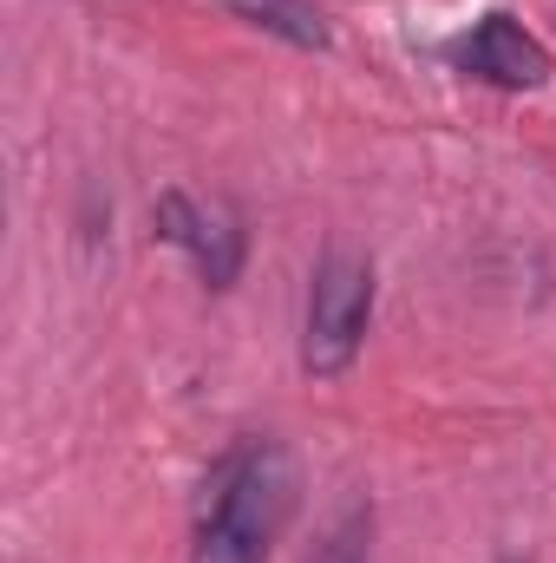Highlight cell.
Returning <instances> with one entry per match:
<instances>
[{"label": "cell", "instance_id": "1", "mask_svg": "<svg viewBox=\"0 0 556 563\" xmlns=\"http://www.w3.org/2000/svg\"><path fill=\"white\" fill-rule=\"evenodd\" d=\"M294 511V459L281 439H243L216 459L190 563H269Z\"/></svg>", "mask_w": 556, "mask_h": 563}, {"label": "cell", "instance_id": "2", "mask_svg": "<svg viewBox=\"0 0 556 563\" xmlns=\"http://www.w3.org/2000/svg\"><path fill=\"white\" fill-rule=\"evenodd\" d=\"M374 321V263L360 250H327L308 276V308H301V374L341 380L360 361Z\"/></svg>", "mask_w": 556, "mask_h": 563}, {"label": "cell", "instance_id": "3", "mask_svg": "<svg viewBox=\"0 0 556 563\" xmlns=\"http://www.w3.org/2000/svg\"><path fill=\"white\" fill-rule=\"evenodd\" d=\"M151 223H157V236H164L170 250L190 256V269L210 282V288H230V282L243 276L249 230H243V217H236L230 203H203V197H190V190H164V197L151 203Z\"/></svg>", "mask_w": 556, "mask_h": 563}, {"label": "cell", "instance_id": "4", "mask_svg": "<svg viewBox=\"0 0 556 563\" xmlns=\"http://www.w3.org/2000/svg\"><path fill=\"white\" fill-rule=\"evenodd\" d=\"M452 66L498 86V92H537L551 79V53L537 33H524L511 13H485L458 46H452Z\"/></svg>", "mask_w": 556, "mask_h": 563}, {"label": "cell", "instance_id": "5", "mask_svg": "<svg viewBox=\"0 0 556 563\" xmlns=\"http://www.w3.org/2000/svg\"><path fill=\"white\" fill-rule=\"evenodd\" d=\"M216 7H230L236 20L276 33L288 46H327V20H321L314 0H216Z\"/></svg>", "mask_w": 556, "mask_h": 563}, {"label": "cell", "instance_id": "6", "mask_svg": "<svg viewBox=\"0 0 556 563\" xmlns=\"http://www.w3.org/2000/svg\"><path fill=\"white\" fill-rule=\"evenodd\" d=\"M367 551H374V505L354 498V505L334 511V525L321 531V544L308 551V563H367Z\"/></svg>", "mask_w": 556, "mask_h": 563}]
</instances>
